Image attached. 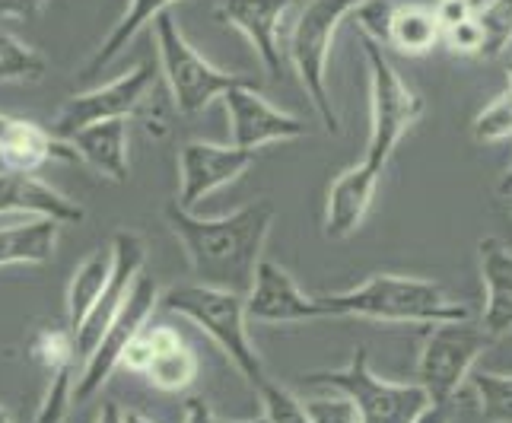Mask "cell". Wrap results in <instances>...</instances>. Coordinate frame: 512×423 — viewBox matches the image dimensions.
<instances>
[{
    "label": "cell",
    "mask_w": 512,
    "mask_h": 423,
    "mask_svg": "<svg viewBox=\"0 0 512 423\" xmlns=\"http://www.w3.org/2000/svg\"><path fill=\"white\" fill-rule=\"evenodd\" d=\"M484 35L481 58H500L512 42V0H490L487 7L474 13Z\"/></svg>",
    "instance_id": "obj_30"
},
{
    "label": "cell",
    "mask_w": 512,
    "mask_h": 423,
    "mask_svg": "<svg viewBox=\"0 0 512 423\" xmlns=\"http://www.w3.org/2000/svg\"><path fill=\"white\" fill-rule=\"evenodd\" d=\"M363 55L369 64V140H366V163L379 169L388 166L398 150L401 137L408 134L420 115L423 99L401 80V74L385 58V48L363 35Z\"/></svg>",
    "instance_id": "obj_6"
},
{
    "label": "cell",
    "mask_w": 512,
    "mask_h": 423,
    "mask_svg": "<svg viewBox=\"0 0 512 423\" xmlns=\"http://www.w3.org/2000/svg\"><path fill=\"white\" fill-rule=\"evenodd\" d=\"M433 10H436V20L443 29H452V26L465 23L474 16V7L468 4V0H439Z\"/></svg>",
    "instance_id": "obj_38"
},
{
    "label": "cell",
    "mask_w": 512,
    "mask_h": 423,
    "mask_svg": "<svg viewBox=\"0 0 512 423\" xmlns=\"http://www.w3.org/2000/svg\"><path fill=\"white\" fill-rule=\"evenodd\" d=\"M64 144L74 153V160H83L96 175L109 182H128L131 175V134H128V118H112V121H96L80 131L70 134Z\"/></svg>",
    "instance_id": "obj_17"
},
{
    "label": "cell",
    "mask_w": 512,
    "mask_h": 423,
    "mask_svg": "<svg viewBox=\"0 0 512 423\" xmlns=\"http://www.w3.org/2000/svg\"><path fill=\"white\" fill-rule=\"evenodd\" d=\"M497 344L481 325L443 322L433 325L417 357V385L433 404L455 401L458 389L468 382L474 363Z\"/></svg>",
    "instance_id": "obj_8"
},
{
    "label": "cell",
    "mask_w": 512,
    "mask_h": 423,
    "mask_svg": "<svg viewBox=\"0 0 512 423\" xmlns=\"http://www.w3.org/2000/svg\"><path fill=\"white\" fill-rule=\"evenodd\" d=\"M506 77H509V90H512V58H509V64H506Z\"/></svg>",
    "instance_id": "obj_46"
},
{
    "label": "cell",
    "mask_w": 512,
    "mask_h": 423,
    "mask_svg": "<svg viewBox=\"0 0 512 423\" xmlns=\"http://www.w3.org/2000/svg\"><path fill=\"white\" fill-rule=\"evenodd\" d=\"M395 0H360L353 7L350 20L360 26V35L373 39L385 48V35H388V23H392V13H395Z\"/></svg>",
    "instance_id": "obj_34"
},
{
    "label": "cell",
    "mask_w": 512,
    "mask_h": 423,
    "mask_svg": "<svg viewBox=\"0 0 512 423\" xmlns=\"http://www.w3.org/2000/svg\"><path fill=\"white\" fill-rule=\"evenodd\" d=\"M306 411L312 423H360L357 408H353L350 398H344L341 392L306 401Z\"/></svg>",
    "instance_id": "obj_35"
},
{
    "label": "cell",
    "mask_w": 512,
    "mask_h": 423,
    "mask_svg": "<svg viewBox=\"0 0 512 423\" xmlns=\"http://www.w3.org/2000/svg\"><path fill=\"white\" fill-rule=\"evenodd\" d=\"M150 360H153V347H150V341H147V328L137 334V338L125 347V354H121V366H128L131 373H137V376H144L147 373V366H150Z\"/></svg>",
    "instance_id": "obj_37"
},
{
    "label": "cell",
    "mask_w": 512,
    "mask_h": 423,
    "mask_svg": "<svg viewBox=\"0 0 512 423\" xmlns=\"http://www.w3.org/2000/svg\"><path fill=\"white\" fill-rule=\"evenodd\" d=\"M500 195H503V198L512 195V166H509V172L503 175V182H500Z\"/></svg>",
    "instance_id": "obj_44"
},
{
    "label": "cell",
    "mask_w": 512,
    "mask_h": 423,
    "mask_svg": "<svg viewBox=\"0 0 512 423\" xmlns=\"http://www.w3.org/2000/svg\"><path fill=\"white\" fill-rule=\"evenodd\" d=\"M274 217L271 201L245 204L226 217H194V210H182L175 201L166 207V223L185 249L194 280L239 296L252 287Z\"/></svg>",
    "instance_id": "obj_1"
},
{
    "label": "cell",
    "mask_w": 512,
    "mask_h": 423,
    "mask_svg": "<svg viewBox=\"0 0 512 423\" xmlns=\"http://www.w3.org/2000/svg\"><path fill=\"white\" fill-rule=\"evenodd\" d=\"M182 423H220V420L214 417V411H210V404L204 398H188Z\"/></svg>",
    "instance_id": "obj_40"
},
{
    "label": "cell",
    "mask_w": 512,
    "mask_h": 423,
    "mask_svg": "<svg viewBox=\"0 0 512 423\" xmlns=\"http://www.w3.org/2000/svg\"><path fill=\"white\" fill-rule=\"evenodd\" d=\"M471 137L478 140V144H500V140L512 137V90L497 96L474 115Z\"/></svg>",
    "instance_id": "obj_31"
},
{
    "label": "cell",
    "mask_w": 512,
    "mask_h": 423,
    "mask_svg": "<svg viewBox=\"0 0 512 423\" xmlns=\"http://www.w3.org/2000/svg\"><path fill=\"white\" fill-rule=\"evenodd\" d=\"M223 109L229 118V137L239 150L255 153L264 144H274V140H296L306 134V121H299L290 112H280L252 83L223 93Z\"/></svg>",
    "instance_id": "obj_14"
},
{
    "label": "cell",
    "mask_w": 512,
    "mask_h": 423,
    "mask_svg": "<svg viewBox=\"0 0 512 423\" xmlns=\"http://www.w3.org/2000/svg\"><path fill=\"white\" fill-rule=\"evenodd\" d=\"M379 166L360 160L357 166L344 169L338 179L328 188V201H325V239H350L357 229L363 226L369 207H373L376 188L382 182Z\"/></svg>",
    "instance_id": "obj_16"
},
{
    "label": "cell",
    "mask_w": 512,
    "mask_h": 423,
    "mask_svg": "<svg viewBox=\"0 0 512 423\" xmlns=\"http://www.w3.org/2000/svg\"><path fill=\"white\" fill-rule=\"evenodd\" d=\"M481 258V284H484V309H481V328L493 341L512 334V249L487 236L478 242Z\"/></svg>",
    "instance_id": "obj_19"
},
{
    "label": "cell",
    "mask_w": 512,
    "mask_h": 423,
    "mask_svg": "<svg viewBox=\"0 0 512 423\" xmlns=\"http://www.w3.org/2000/svg\"><path fill=\"white\" fill-rule=\"evenodd\" d=\"M45 74V55L0 29V83H39Z\"/></svg>",
    "instance_id": "obj_26"
},
{
    "label": "cell",
    "mask_w": 512,
    "mask_h": 423,
    "mask_svg": "<svg viewBox=\"0 0 512 423\" xmlns=\"http://www.w3.org/2000/svg\"><path fill=\"white\" fill-rule=\"evenodd\" d=\"M48 7V0H0V16H10V20H35L42 16V10Z\"/></svg>",
    "instance_id": "obj_39"
},
{
    "label": "cell",
    "mask_w": 512,
    "mask_h": 423,
    "mask_svg": "<svg viewBox=\"0 0 512 423\" xmlns=\"http://www.w3.org/2000/svg\"><path fill=\"white\" fill-rule=\"evenodd\" d=\"M245 319L261 325H296L328 319V309L319 296L299 290L287 268L261 258L252 287L245 293Z\"/></svg>",
    "instance_id": "obj_12"
},
{
    "label": "cell",
    "mask_w": 512,
    "mask_h": 423,
    "mask_svg": "<svg viewBox=\"0 0 512 423\" xmlns=\"http://www.w3.org/2000/svg\"><path fill=\"white\" fill-rule=\"evenodd\" d=\"M357 4L360 0H309L287 42V58L328 134L341 131V118L328 90V58H331L334 32H338V26L347 20Z\"/></svg>",
    "instance_id": "obj_4"
},
{
    "label": "cell",
    "mask_w": 512,
    "mask_h": 423,
    "mask_svg": "<svg viewBox=\"0 0 512 423\" xmlns=\"http://www.w3.org/2000/svg\"><path fill=\"white\" fill-rule=\"evenodd\" d=\"M296 0H220L217 16L236 26L271 77L284 74V16Z\"/></svg>",
    "instance_id": "obj_15"
},
{
    "label": "cell",
    "mask_w": 512,
    "mask_h": 423,
    "mask_svg": "<svg viewBox=\"0 0 512 423\" xmlns=\"http://www.w3.org/2000/svg\"><path fill=\"white\" fill-rule=\"evenodd\" d=\"M96 423H125V411L118 408V401H102Z\"/></svg>",
    "instance_id": "obj_42"
},
{
    "label": "cell",
    "mask_w": 512,
    "mask_h": 423,
    "mask_svg": "<svg viewBox=\"0 0 512 423\" xmlns=\"http://www.w3.org/2000/svg\"><path fill=\"white\" fill-rule=\"evenodd\" d=\"M29 354H32L35 363L45 369V373H51V369H58L64 363H77V357H74V341H70V331L67 328L39 331V334H35L32 347H29Z\"/></svg>",
    "instance_id": "obj_32"
},
{
    "label": "cell",
    "mask_w": 512,
    "mask_h": 423,
    "mask_svg": "<svg viewBox=\"0 0 512 423\" xmlns=\"http://www.w3.org/2000/svg\"><path fill=\"white\" fill-rule=\"evenodd\" d=\"M77 376H80L77 363H64L58 369H51L48 389H45V398L39 404V414H35V423H64V417L70 411V401H74Z\"/></svg>",
    "instance_id": "obj_28"
},
{
    "label": "cell",
    "mask_w": 512,
    "mask_h": 423,
    "mask_svg": "<svg viewBox=\"0 0 512 423\" xmlns=\"http://www.w3.org/2000/svg\"><path fill=\"white\" fill-rule=\"evenodd\" d=\"M328 319H369L382 325H443L468 322L465 303L452 299L443 287L408 274H373L360 287L319 296Z\"/></svg>",
    "instance_id": "obj_2"
},
{
    "label": "cell",
    "mask_w": 512,
    "mask_h": 423,
    "mask_svg": "<svg viewBox=\"0 0 512 423\" xmlns=\"http://www.w3.org/2000/svg\"><path fill=\"white\" fill-rule=\"evenodd\" d=\"M468 4L474 7V13H478L481 7H487V4H490V0H468Z\"/></svg>",
    "instance_id": "obj_45"
},
{
    "label": "cell",
    "mask_w": 512,
    "mask_h": 423,
    "mask_svg": "<svg viewBox=\"0 0 512 423\" xmlns=\"http://www.w3.org/2000/svg\"><path fill=\"white\" fill-rule=\"evenodd\" d=\"M156 83L153 67L150 64H137L128 74H121L112 83H102L96 90H86L70 96L61 112L55 115V125H51V134L67 140L74 131L96 125V121H112V118H134L140 99L147 96V90Z\"/></svg>",
    "instance_id": "obj_11"
},
{
    "label": "cell",
    "mask_w": 512,
    "mask_h": 423,
    "mask_svg": "<svg viewBox=\"0 0 512 423\" xmlns=\"http://www.w3.org/2000/svg\"><path fill=\"white\" fill-rule=\"evenodd\" d=\"M172 109H175V105H172V96L166 90V83H153L150 90H147V96L140 99L134 118L140 121V125H144V131L150 137H166L169 128H172V121H169Z\"/></svg>",
    "instance_id": "obj_33"
},
{
    "label": "cell",
    "mask_w": 512,
    "mask_h": 423,
    "mask_svg": "<svg viewBox=\"0 0 512 423\" xmlns=\"http://www.w3.org/2000/svg\"><path fill=\"white\" fill-rule=\"evenodd\" d=\"M236 423H264V417L258 414V417H252V420H236Z\"/></svg>",
    "instance_id": "obj_48"
},
{
    "label": "cell",
    "mask_w": 512,
    "mask_h": 423,
    "mask_svg": "<svg viewBox=\"0 0 512 423\" xmlns=\"http://www.w3.org/2000/svg\"><path fill=\"white\" fill-rule=\"evenodd\" d=\"M51 160H74V153L51 128L29 118L0 115V166L10 172H35Z\"/></svg>",
    "instance_id": "obj_20"
},
{
    "label": "cell",
    "mask_w": 512,
    "mask_h": 423,
    "mask_svg": "<svg viewBox=\"0 0 512 423\" xmlns=\"http://www.w3.org/2000/svg\"><path fill=\"white\" fill-rule=\"evenodd\" d=\"M147 261V245L131 229H118L112 236V274L109 284L99 293V299L93 303V309L86 312V319L80 322L77 331H70V341H74V357L83 366L90 360V354L99 347L102 334L109 331V325L115 322V315L125 306V299L134 287V280L144 271Z\"/></svg>",
    "instance_id": "obj_10"
},
{
    "label": "cell",
    "mask_w": 512,
    "mask_h": 423,
    "mask_svg": "<svg viewBox=\"0 0 512 423\" xmlns=\"http://www.w3.org/2000/svg\"><path fill=\"white\" fill-rule=\"evenodd\" d=\"M385 45L408 58L430 55L436 45H443V26L436 20V10L427 4H398L388 23Z\"/></svg>",
    "instance_id": "obj_23"
},
{
    "label": "cell",
    "mask_w": 512,
    "mask_h": 423,
    "mask_svg": "<svg viewBox=\"0 0 512 423\" xmlns=\"http://www.w3.org/2000/svg\"><path fill=\"white\" fill-rule=\"evenodd\" d=\"M255 392L261 398V417L264 423H312L306 401L296 398L287 385L274 382L271 376L255 385Z\"/></svg>",
    "instance_id": "obj_29"
},
{
    "label": "cell",
    "mask_w": 512,
    "mask_h": 423,
    "mask_svg": "<svg viewBox=\"0 0 512 423\" xmlns=\"http://www.w3.org/2000/svg\"><path fill=\"white\" fill-rule=\"evenodd\" d=\"M61 223L35 217L29 223L0 226V268L10 264H45L55 255Z\"/></svg>",
    "instance_id": "obj_22"
},
{
    "label": "cell",
    "mask_w": 512,
    "mask_h": 423,
    "mask_svg": "<svg viewBox=\"0 0 512 423\" xmlns=\"http://www.w3.org/2000/svg\"><path fill=\"white\" fill-rule=\"evenodd\" d=\"M506 207H509V214H512V195H506Z\"/></svg>",
    "instance_id": "obj_49"
},
{
    "label": "cell",
    "mask_w": 512,
    "mask_h": 423,
    "mask_svg": "<svg viewBox=\"0 0 512 423\" xmlns=\"http://www.w3.org/2000/svg\"><path fill=\"white\" fill-rule=\"evenodd\" d=\"M309 385H325L331 392H341L357 408L360 423H414L430 408L427 392L417 382H388L379 379L369 366L366 347L353 350V357L341 369L306 376Z\"/></svg>",
    "instance_id": "obj_7"
},
{
    "label": "cell",
    "mask_w": 512,
    "mask_h": 423,
    "mask_svg": "<svg viewBox=\"0 0 512 423\" xmlns=\"http://www.w3.org/2000/svg\"><path fill=\"white\" fill-rule=\"evenodd\" d=\"M147 341L153 347V360L144 373L147 382L160 392H185L198 379V354L169 325H147Z\"/></svg>",
    "instance_id": "obj_21"
},
{
    "label": "cell",
    "mask_w": 512,
    "mask_h": 423,
    "mask_svg": "<svg viewBox=\"0 0 512 423\" xmlns=\"http://www.w3.org/2000/svg\"><path fill=\"white\" fill-rule=\"evenodd\" d=\"M109 274H112V245H102V249H96L93 255H86L80 261V268L74 271V277H70V284H67V299H64L67 331L80 328L86 312L93 309L99 293L109 284Z\"/></svg>",
    "instance_id": "obj_24"
},
{
    "label": "cell",
    "mask_w": 512,
    "mask_h": 423,
    "mask_svg": "<svg viewBox=\"0 0 512 423\" xmlns=\"http://www.w3.org/2000/svg\"><path fill=\"white\" fill-rule=\"evenodd\" d=\"M156 306H160V284H156L153 274L140 271V277L134 280V287L125 299V306H121V312L115 315V322L109 325V331L102 334V341L90 354V360L80 366L77 389H74L77 404L90 401L102 385L109 382V376L121 366L125 347L150 325V315Z\"/></svg>",
    "instance_id": "obj_9"
},
{
    "label": "cell",
    "mask_w": 512,
    "mask_h": 423,
    "mask_svg": "<svg viewBox=\"0 0 512 423\" xmlns=\"http://www.w3.org/2000/svg\"><path fill=\"white\" fill-rule=\"evenodd\" d=\"M172 4H179V0H128V7H125V16L115 23V29L109 32V39H105L102 45H99V51L93 55V61L86 64V70H83V80L86 77H93V74H99L102 67H109L121 51H125L131 42H134V35L144 29L147 23H153L156 16L160 13H166Z\"/></svg>",
    "instance_id": "obj_25"
},
{
    "label": "cell",
    "mask_w": 512,
    "mask_h": 423,
    "mask_svg": "<svg viewBox=\"0 0 512 423\" xmlns=\"http://www.w3.org/2000/svg\"><path fill=\"white\" fill-rule=\"evenodd\" d=\"M0 423H13V420H10V414H7L4 408H0Z\"/></svg>",
    "instance_id": "obj_47"
},
{
    "label": "cell",
    "mask_w": 512,
    "mask_h": 423,
    "mask_svg": "<svg viewBox=\"0 0 512 423\" xmlns=\"http://www.w3.org/2000/svg\"><path fill=\"white\" fill-rule=\"evenodd\" d=\"M125 423H156V420H150L147 414H140V411H125Z\"/></svg>",
    "instance_id": "obj_43"
},
{
    "label": "cell",
    "mask_w": 512,
    "mask_h": 423,
    "mask_svg": "<svg viewBox=\"0 0 512 423\" xmlns=\"http://www.w3.org/2000/svg\"><path fill=\"white\" fill-rule=\"evenodd\" d=\"M255 163L252 150L204 144V140H188L179 150V204L182 210H194L217 188L236 182L242 172H249Z\"/></svg>",
    "instance_id": "obj_13"
},
{
    "label": "cell",
    "mask_w": 512,
    "mask_h": 423,
    "mask_svg": "<svg viewBox=\"0 0 512 423\" xmlns=\"http://www.w3.org/2000/svg\"><path fill=\"white\" fill-rule=\"evenodd\" d=\"M160 306L179 319L201 328L210 341H214L226 360L233 363L245 382H264L268 369L249 338V319H245V296L229 293V290H214L204 284H179L160 293Z\"/></svg>",
    "instance_id": "obj_3"
},
{
    "label": "cell",
    "mask_w": 512,
    "mask_h": 423,
    "mask_svg": "<svg viewBox=\"0 0 512 423\" xmlns=\"http://www.w3.org/2000/svg\"><path fill=\"white\" fill-rule=\"evenodd\" d=\"M468 382L478 395V411L484 423H512V373L471 369Z\"/></svg>",
    "instance_id": "obj_27"
},
{
    "label": "cell",
    "mask_w": 512,
    "mask_h": 423,
    "mask_svg": "<svg viewBox=\"0 0 512 423\" xmlns=\"http://www.w3.org/2000/svg\"><path fill=\"white\" fill-rule=\"evenodd\" d=\"M443 45L452 51V55H465V58H481L484 51V35H481V26L478 20H465L452 29H443Z\"/></svg>",
    "instance_id": "obj_36"
},
{
    "label": "cell",
    "mask_w": 512,
    "mask_h": 423,
    "mask_svg": "<svg viewBox=\"0 0 512 423\" xmlns=\"http://www.w3.org/2000/svg\"><path fill=\"white\" fill-rule=\"evenodd\" d=\"M153 32H156V51H160L163 83L179 115H198L214 99H223V93L252 83L239 74H226V70L210 64L201 51L185 39V32L169 13L156 16Z\"/></svg>",
    "instance_id": "obj_5"
},
{
    "label": "cell",
    "mask_w": 512,
    "mask_h": 423,
    "mask_svg": "<svg viewBox=\"0 0 512 423\" xmlns=\"http://www.w3.org/2000/svg\"><path fill=\"white\" fill-rule=\"evenodd\" d=\"M4 214H26V217H42L55 223H80L83 207L61 195L58 188H51L32 172H0V217Z\"/></svg>",
    "instance_id": "obj_18"
},
{
    "label": "cell",
    "mask_w": 512,
    "mask_h": 423,
    "mask_svg": "<svg viewBox=\"0 0 512 423\" xmlns=\"http://www.w3.org/2000/svg\"><path fill=\"white\" fill-rule=\"evenodd\" d=\"M455 411H458V401H446V404H433L430 401V408L423 411L414 423H452Z\"/></svg>",
    "instance_id": "obj_41"
}]
</instances>
